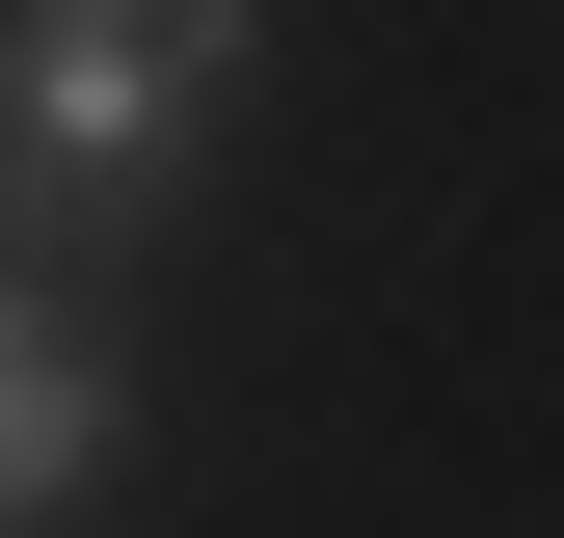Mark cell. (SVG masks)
Instances as JSON below:
<instances>
[{"mask_svg":"<svg viewBox=\"0 0 564 538\" xmlns=\"http://www.w3.org/2000/svg\"><path fill=\"white\" fill-rule=\"evenodd\" d=\"M242 54H269V0H28L0 28V134H28L54 216H108V189H162L242 108Z\"/></svg>","mask_w":564,"mask_h":538,"instance_id":"cell-1","label":"cell"},{"mask_svg":"<svg viewBox=\"0 0 564 538\" xmlns=\"http://www.w3.org/2000/svg\"><path fill=\"white\" fill-rule=\"evenodd\" d=\"M108 431H134V377H108V323L54 297L28 243H0V538H54V512H82V485H108Z\"/></svg>","mask_w":564,"mask_h":538,"instance_id":"cell-2","label":"cell"}]
</instances>
